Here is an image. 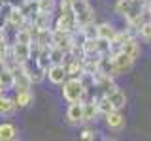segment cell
I'll use <instances>...</instances> for the list:
<instances>
[{
  "mask_svg": "<svg viewBox=\"0 0 151 141\" xmlns=\"http://www.w3.org/2000/svg\"><path fill=\"white\" fill-rule=\"evenodd\" d=\"M145 4L144 0H117L115 4V9L117 13H121L125 17V21L129 23L130 28H136L140 30V26L147 21V15H145Z\"/></svg>",
  "mask_w": 151,
  "mask_h": 141,
  "instance_id": "cell-1",
  "label": "cell"
},
{
  "mask_svg": "<svg viewBox=\"0 0 151 141\" xmlns=\"http://www.w3.org/2000/svg\"><path fill=\"white\" fill-rule=\"evenodd\" d=\"M63 96L68 103L83 102L87 96V85L83 83L81 77H68L63 83Z\"/></svg>",
  "mask_w": 151,
  "mask_h": 141,
  "instance_id": "cell-2",
  "label": "cell"
},
{
  "mask_svg": "<svg viewBox=\"0 0 151 141\" xmlns=\"http://www.w3.org/2000/svg\"><path fill=\"white\" fill-rule=\"evenodd\" d=\"M74 11H76V17H78L79 28L94 23V11H93V8L89 6L87 0H78V2H74Z\"/></svg>",
  "mask_w": 151,
  "mask_h": 141,
  "instance_id": "cell-3",
  "label": "cell"
},
{
  "mask_svg": "<svg viewBox=\"0 0 151 141\" xmlns=\"http://www.w3.org/2000/svg\"><path fill=\"white\" fill-rule=\"evenodd\" d=\"M111 56H113V64H115V73L117 75H123V73H127V72L132 70L134 58L129 56L125 51H117V53H113Z\"/></svg>",
  "mask_w": 151,
  "mask_h": 141,
  "instance_id": "cell-4",
  "label": "cell"
},
{
  "mask_svg": "<svg viewBox=\"0 0 151 141\" xmlns=\"http://www.w3.org/2000/svg\"><path fill=\"white\" fill-rule=\"evenodd\" d=\"M78 26L79 25H78L76 11H72V13H60V17L57 19V23H55L57 30H64V32H70V34H74Z\"/></svg>",
  "mask_w": 151,
  "mask_h": 141,
  "instance_id": "cell-5",
  "label": "cell"
},
{
  "mask_svg": "<svg viewBox=\"0 0 151 141\" xmlns=\"http://www.w3.org/2000/svg\"><path fill=\"white\" fill-rule=\"evenodd\" d=\"M45 72H47V79H49L53 85H63L66 79L70 77L68 72H66V66L64 64H51Z\"/></svg>",
  "mask_w": 151,
  "mask_h": 141,
  "instance_id": "cell-6",
  "label": "cell"
},
{
  "mask_svg": "<svg viewBox=\"0 0 151 141\" xmlns=\"http://www.w3.org/2000/svg\"><path fill=\"white\" fill-rule=\"evenodd\" d=\"M12 56L19 64H27L32 56V47L28 43H19V41H15L13 47H12Z\"/></svg>",
  "mask_w": 151,
  "mask_h": 141,
  "instance_id": "cell-7",
  "label": "cell"
},
{
  "mask_svg": "<svg viewBox=\"0 0 151 141\" xmlns=\"http://www.w3.org/2000/svg\"><path fill=\"white\" fill-rule=\"evenodd\" d=\"M32 83L34 81H32L30 73L27 72L25 64H21V68L15 70V90H30Z\"/></svg>",
  "mask_w": 151,
  "mask_h": 141,
  "instance_id": "cell-8",
  "label": "cell"
},
{
  "mask_svg": "<svg viewBox=\"0 0 151 141\" xmlns=\"http://www.w3.org/2000/svg\"><path fill=\"white\" fill-rule=\"evenodd\" d=\"M83 111H85V103L83 102H74L68 105L66 109V119L70 124H79L83 122Z\"/></svg>",
  "mask_w": 151,
  "mask_h": 141,
  "instance_id": "cell-9",
  "label": "cell"
},
{
  "mask_svg": "<svg viewBox=\"0 0 151 141\" xmlns=\"http://www.w3.org/2000/svg\"><path fill=\"white\" fill-rule=\"evenodd\" d=\"M104 117H106V126L110 130L119 132V130L125 128V124H127L125 115L121 113V109H113L111 113H108V115H104Z\"/></svg>",
  "mask_w": 151,
  "mask_h": 141,
  "instance_id": "cell-10",
  "label": "cell"
},
{
  "mask_svg": "<svg viewBox=\"0 0 151 141\" xmlns=\"http://www.w3.org/2000/svg\"><path fill=\"white\" fill-rule=\"evenodd\" d=\"M30 21L27 15H25V11H23L21 8H13V11L9 13V15L6 17V23H8V26H12V28H23L27 25V23Z\"/></svg>",
  "mask_w": 151,
  "mask_h": 141,
  "instance_id": "cell-11",
  "label": "cell"
},
{
  "mask_svg": "<svg viewBox=\"0 0 151 141\" xmlns=\"http://www.w3.org/2000/svg\"><path fill=\"white\" fill-rule=\"evenodd\" d=\"M0 88H2V92L15 88V72L6 66H2V73H0Z\"/></svg>",
  "mask_w": 151,
  "mask_h": 141,
  "instance_id": "cell-12",
  "label": "cell"
},
{
  "mask_svg": "<svg viewBox=\"0 0 151 141\" xmlns=\"http://www.w3.org/2000/svg\"><path fill=\"white\" fill-rule=\"evenodd\" d=\"M32 26L38 28V30H44V28H49V23H51V13H44V11H38L34 17L30 19Z\"/></svg>",
  "mask_w": 151,
  "mask_h": 141,
  "instance_id": "cell-13",
  "label": "cell"
},
{
  "mask_svg": "<svg viewBox=\"0 0 151 141\" xmlns=\"http://www.w3.org/2000/svg\"><path fill=\"white\" fill-rule=\"evenodd\" d=\"M98 113H100V109H98L96 100L87 102L85 103V111H83V122H93L98 117Z\"/></svg>",
  "mask_w": 151,
  "mask_h": 141,
  "instance_id": "cell-14",
  "label": "cell"
},
{
  "mask_svg": "<svg viewBox=\"0 0 151 141\" xmlns=\"http://www.w3.org/2000/svg\"><path fill=\"white\" fill-rule=\"evenodd\" d=\"M121 51H125L129 56H132V58L136 60V58L140 56V43H138V40H134V38H129V40L123 43Z\"/></svg>",
  "mask_w": 151,
  "mask_h": 141,
  "instance_id": "cell-15",
  "label": "cell"
},
{
  "mask_svg": "<svg viewBox=\"0 0 151 141\" xmlns=\"http://www.w3.org/2000/svg\"><path fill=\"white\" fill-rule=\"evenodd\" d=\"M106 96L111 100V103H113V107H115V109H123V107L127 105V94L123 92L121 88H115L113 92L106 94Z\"/></svg>",
  "mask_w": 151,
  "mask_h": 141,
  "instance_id": "cell-16",
  "label": "cell"
},
{
  "mask_svg": "<svg viewBox=\"0 0 151 141\" xmlns=\"http://www.w3.org/2000/svg\"><path fill=\"white\" fill-rule=\"evenodd\" d=\"M17 107H19V105H17L15 100L2 96V100H0V113H2V117H12L13 113H15Z\"/></svg>",
  "mask_w": 151,
  "mask_h": 141,
  "instance_id": "cell-17",
  "label": "cell"
},
{
  "mask_svg": "<svg viewBox=\"0 0 151 141\" xmlns=\"http://www.w3.org/2000/svg\"><path fill=\"white\" fill-rule=\"evenodd\" d=\"M17 137V128L12 124V122H2L0 126V139L2 141H12Z\"/></svg>",
  "mask_w": 151,
  "mask_h": 141,
  "instance_id": "cell-18",
  "label": "cell"
},
{
  "mask_svg": "<svg viewBox=\"0 0 151 141\" xmlns=\"http://www.w3.org/2000/svg\"><path fill=\"white\" fill-rule=\"evenodd\" d=\"M115 36H117V30L110 25V23H100V25H98V38H104V40H108V41H113Z\"/></svg>",
  "mask_w": 151,
  "mask_h": 141,
  "instance_id": "cell-19",
  "label": "cell"
},
{
  "mask_svg": "<svg viewBox=\"0 0 151 141\" xmlns=\"http://www.w3.org/2000/svg\"><path fill=\"white\" fill-rule=\"evenodd\" d=\"M15 102L19 107H28L32 102H34V96H32L30 90H17V96H15Z\"/></svg>",
  "mask_w": 151,
  "mask_h": 141,
  "instance_id": "cell-20",
  "label": "cell"
},
{
  "mask_svg": "<svg viewBox=\"0 0 151 141\" xmlns=\"http://www.w3.org/2000/svg\"><path fill=\"white\" fill-rule=\"evenodd\" d=\"M96 103H98V109H100L102 115H108V113H111L113 109H115V107H113V103H111V100L106 96V94H102V96L96 100Z\"/></svg>",
  "mask_w": 151,
  "mask_h": 141,
  "instance_id": "cell-21",
  "label": "cell"
},
{
  "mask_svg": "<svg viewBox=\"0 0 151 141\" xmlns=\"http://www.w3.org/2000/svg\"><path fill=\"white\" fill-rule=\"evenodd\" d=\"M140 36H142V40L144 41H147V43H151V17L147 19V21L144 23V25L140 26Z\"/></svg>",
  "mask_w": 151,
  "mask_h": 141,
  "instance_id": "cell-22",
  "label": "cell"
},
{
  "mask_svg": "<svg viewBox=\"0 0 151 141\" xmlns=\"http://www.w3.org/2000/svg\"><path fill=\"white\" fill-rule=\"evenodd\" d=\"M79 30L83 32L85 38H98V25H94V23H91V25L79 28Z\"/></svg>",
  "mask_w": 151,
  "mask_h": 141,
  "instance_id": "cell-23",
  "label": "cell"
},
{
  "mask_svg": "<svg viewBox=\"0 0 151 141\" xmlns=\"http://www.w3.org/2000/svg\"><path fill=\"white\" fill-rule=\"evenodd\" d=\"M38 8H40V11H44V13H53L55 0H38Z\"/></svg>",
  "mask_w": 151,
  "mask_h": 141,
  "instance_id": "cell-24",
  "label": "cell"
},
{
  "mask_svg": "<svg viewBox=\"0 0 151 141\" xmlns=\"http://www.w3.org/2000/svg\"><path fill=\"white\" fill-rule=\"evenodd\" d=\"M79 137L85 139V141H94L96 139V132H94L93 128H83L81 134H79Z\"/></svg>",
  "mask_w": 151,
  "mask_h": 141,
  "instance_id": "cell-25",
  "label": "cell"
},
{
  "mask_svg": "<svg viewBox=\"0 0 151 141\" xmlns=\"http://www.w3.org/2000/svg\"><path fill=\"white\" fill-rule=\"evenodd\" d=\"M2 2H8V4H12L13 8H23V6H25V2H27V0H2Z\"/></svg>",
  "mask_w": 151,
  "mask_h": 141,
  "instance_id": "cell-26",
  "label": "cell"
},
{
  "mask_svg": "<svg viewBox=\"0 0 151 141\" xmlns=\"http://www.w3.org/2000/svg\"><path fill=\"white\" fill-rule=\"evenodd\" d=\"M145 6H147V13H149V17H151V0H147V4H145Z\"/></svg>",
  "mask_w": 151,
  "mask_h": 141,
  "instance_id": "cell-27",
  "label": "cell"
},
{
  "mask_svg": "<svg viewBox=\"0 0 151 141\" xmlns=\"http://www.w3.org/2000/svg\"><path fill=\"white\" fill-rule=\"evenodd\" d=\"M72 2H78V0H72Z\"/></svg>",
  "mask_w": 151,
  "mask_h": 141,
  "instance_id": "cell-28",
  "label": "cell"
}]
</instances>
